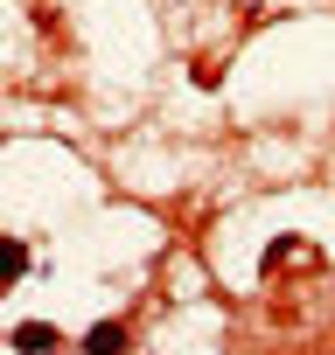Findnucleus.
Listing matches in <instances>:
<instances>
[{"label": "nucleus", "mask_w": 335, "mask_h": 355, "mask_svg": "<svg viewBox=\"0 0 335 355\" xmlns=\"http://www.w3.org/2000/svg\"><path fill=\"white\" fill-rule=\"evenodd\" d=\"M15 348H22V355H42V348H56V327H49V320H22V327H15Z\"/></svg>", "instance_id": "obj_1"}, {"label": "nucleus", "mask_w": 335, "mask_h": 355, "mask_svg": "<svg viewBox=\"0 0 335 355\" xmlns=\"http://www.w3.org/2000/svg\"><path fill=\"white\" fill-rule=\"evenodd\" d=\"M84 348H91V355H119V348H126V327H119V320H98Z\"/></svg>", "instance_id": "obj_2"}]
</instances>
